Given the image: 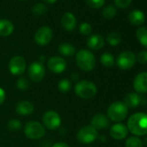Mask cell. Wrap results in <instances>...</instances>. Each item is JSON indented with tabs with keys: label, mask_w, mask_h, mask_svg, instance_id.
I'll list each match as a JSON object with an SVG mask.
<instances>
[{
	"label": "cell",
	"mask_w": 147,
	"mask_h": 147,
	"mask_svg": "<svg viewBox=\"0 0 147 147\" xmlns=\"http://www.w3.org/2000/svg\"><path fill=\"white\" fill-rule=\"evenodd\" d=\"M127 128L130 132L136 136L147 134V115L142 113L132 114L127 121Z\"/></svg>",
	"instance_id": "6da1fadb"
},
{
	"label": "cell",
	"mask_w": 147,
	"mask_h": 147,
	"mask_svg": "<svg viewBox=\"0 0 147 147\" xmlns=\"http://www.w3.org/2000/svg\"><path fill=\"white\" fill-rule=\"evenodd\" d=\"M76 61L77 66L84 72H91L96 65L95 56L88 49L79 50L76 55Z\"/></svg>",
	"instance_id": "7a4b0ae2"
},
{
	"label": "cell",
	"mask_w": 147,
	"mask_h": 147,
	"mask_svg": "<svg viewBox=\"0 0 147 147\" xmlns=\"http://www.w3.org/2000/svg\"><path fill=\"white\" fill-rule=\"evenodd\" d=\"M75 94L81 99L89 100L96 95L97 87L90 81H81L75 86Z\"/></svg>",
	"instance_id": "3957f363"
},
{
	"label": "cell",
	"mask_w": 147,
	"mask_h": 147,
	"mask_svg": "<svg viewBox=\"0 0 147 147\" xmlns=\"http://www.w3.org/2000/svg\"><path fill=\"white\" fill-rule=\"evenodd\" d=\"M128 114V107L121 101L112 103L107 108V117L113 121L120 122L124 120Z\"/></svg>",
	"instance_id": "277c9868"
},
{
	"label": "cell",
	"mask_w": 147,
	"mask_h": 147,
	"mask_svg": "<svg viewBox=\"0 0 147 147\" xmlns=\"http://www.w3.org/2000/svg\"><path fill=\"white\" fill-rule=\"evenodd\" d=\"M24 134L30 139H40L45 133V127L38 121H30L24 126Z\"/></svg>",
	"instance_id": "5b68a950"
},
{
	"label": "cell",
	"mask_w": 147,
	"mask_h": 147,
	"mask_svg": "<svg viewBox=\"0 0 147 147\" xmlns=\"http://www.w3.org/2000/svg\"><path fill=\"white\" fill-rule=\"evenodd\" d=\"M98 136V131L92 125H85L82 127L76 134L77 140L86 144L94 142Z\"/></svg>",
	"instance_id": "8992f818"
},
{
	"label": "cell",
	"mask_w": 147,
	"mask_h": 147,
	"mask_svg": "<svg viewBox=\"0 0 147 147\" xmlns=\"http://www.w3.org/2000/svg\"><path fill=\"white\" fill-rule=\"evenodd\" d=\"M136 62V55L133 52L126 50L121 52L116 60L118 67L121 70H128L131 68Z\"/></svg>",
	"instance_id": "52a82bcc"
},
{
	"label": "cell",
	"mask_w": 147,
	"mask_h": 147,
	"mask_svg": "<svg viewBox=\"0 0 147 147\" xmlns=\"http://www.w3.org/2000/svg\"><path fill=\"white\" fill-rule=\"evenodd\" d=\"M9 71L13 76H22L26 70V61L21 55L13 56L8 65Z\"/></svg>",
	"instance_id": "ba28073f"
},
{
	"label": "cell",
	"mask_w": 147,
	"mask_h": 147,
	"mask_svg": "<svg viewBox=\"0 0 147 147\" xmlns=\"http://www.w3.org/2000/svg\"><path fill=\"white\" fill-rule=\"evenodd\" d=\"M28 75L34 82H40L45 76V67L41 61L32 62L28 69Z\"/></svg>",
	"instance_id": "9c48e42d"
},
{
	"label": "cell",
	"mask_w": 147,
	"mask_h": 147,
	"mask_svg": "<svg viewBox=\"0 0 147 147\" xmlns=\"http://www.w3.org/2000/svg\"><path fill=\"white\" fill-rule=\"evenodd\" d=\"M42 122L46 128L49 130L57 129L61 124V119L59 113L54 110H49L42 116Z\"/></svg>",
	"instance_id": "30bf717a"
},
{
	"label": "cell",
	"mask_w": 147,
	"mask_h": 147,
	"mask_svg": "<svg viewBox=\"0 0 147 147\" xmlns=\"http://www.w3.org/2000/svg\"><path fill=\"white\" fill-rule=\"evenodd\" d=\"M53 37V31L48 26L40 28L35 34V42L39 46L48 45Z\"/></svg>",
	"instance_id": "8fae6325"
},
{
	"label": "cell",
	"mask_w": 147,
	"mask_h": 147,
	"mask_svg": "<svg viewBox=\"0 0 147 147\" xmlns=\"http://www.w3.org/2000/svg\"><path fill=\"white\" fill-rule=\"evenodd\" d=\"M146 102V97L138 93H129L124 98V104L130 108H135L141 105L144 106Z\"/></svg>",
	"instance_id": "7c38bea8"
},
{
	"label": "cell",
	"mask_w": 147,
	"mask_h": 147,
	"mask_svg": "<svg viewBox=\"0 0 147 147\" xmlns=\"http://www.w3.org/2000/svg\"><path fill=\"white\" fill-rule=\"evenodd\" d=\"M49 69L55 74H61L67 68V61L61 56H52L48 61Z\"/></svg>",
	"instance_id": "4fadbf2b"
},
{
	"label": "cell",
	"mask_w": 147,
	"mask_h": 147,
	"mask_svg": "<svg viewBox=\"0 0 147 147\" xmlns=\"http://www.w3.org/2000/svg\"><path fill=\"white\" fill-rule=\"evenodd\" d=\"M133 88L138 94L147 93V72L138 74L134 78Z\"/></svg>",
	"instance_id": "5bb4252c"
},
{
	"label": "cell",
	"mask_w": 147,
	"mask_h": 147,
	"mask_svg": "<svg viewBox=\"0 0 147 147\" xmlns=\"http://www.w3.org/2000/svg\"><path fill=\"white\" fill-rule=\"evenodd\" d=\"M128 134V128L124 124H115L110 128V135L116 140H122L126 138Z\"/></svg>",
	"instance_id": "9a60e30c"
},
{
	"label": "cell",
	"mask_w": 147,
	"mask_h": 147,
	"mask_svg": "<svg viewBox=\"0 0 147 147\" xmlns=\"http://www.w3.org/2000/svg\"><path fill=\"white\" fill-rule=\"evenodd\" d=\"M91 125L94 127L97 131L98 130H105L107 129L110 125V120L107 116L98 113L93 117L91 119Z\"/></svg>",
	"instance_id": "2e32d148"
},
{
	"label": "cell",
	"mask_w": 147,
	"mask_h": 147,
	"mask_svg": "<svg viewBox=\"0 0 147 147\" xmlns=\"http://www.w3.org/2000/svg\"><path fill=\"white\" fill-rule=\"evenodd\" d=\"M61 24L62 28L67 31H72L76 27V18L73 13L66 12L61 20Z\"/></svg>",
	"instance_id": "e0dca14e"
},
{
	"label": "cell",
	"mask_w": 147,
	"mask_h": 147,
	"mask_svg": "<svg viewBox=\"0 0 147 147\" xmlns=\"http://www.w3.org/2000/svg\"><path fill=\"white\" fill-rule=\"evenodd\" d=\"M34 110H35V107L33 103L29 100H22L16 105L17 113L22 116L30 115L31 113H33Z\"/></svg>",
	"instance_id": "ac0fdd59"
},
{
	"label": "cell",
	"mask_w": 147,
	"mask_h": 147,
	"mask_svg": "<svg viewBox=\"0 0 147 147\" xmlns=\"http://www.w3.org/2000/svg\"><path fill=\"white\" fill-rule=\"evenodd\" d=\"M104 44L105 40L103 36L99 34L92 35L87 40V45L92 50H99L104 47Z\"/></svg>",
	"instance_id": "d6986e66"
},
{
	"label": "cell",
	"mask_w": 147,
	"mask_h": 147,
	"mask_svg": "<svg viewBox=\"0 0 147 147\" xmlns=\"http://www.w3.org/2000/svg\"><path fill=\"white\" fill-rule=\"evenodd\" d=\"M128 20L134 26H141L145 21V16L140 10H132L128 14Z\"/></svg>",
	"instance_id": "ffe728a7"
},
{
	"label": "cell",
	"mask_w": 147,
	"mask_h": 147,
	"mask_svg": "<svg viewBox=\"0 0 147 147\" xmlns=\"http://www.w3.org/2000/svg\"><path fill=\"white\" fill-rule=\"evenodd\" d=\"M14 31V25L13 24L6 19L0 20V36H9Z\"/></svg>",
	"instance_id": "44dd1931"
},
{
	"label": "cell",
	"mask_w": 147,
	"mask_h": 147,
	"mask_svg": "<svg viewBox=\"0 0 147 147\" xmlns=\"http://www.w3.org/2000/svg\"><path fill=\"white\" fill-rule=\"evenodd\" d=\"M58 51L62 56L70 57L76 54V49L72 44L68 42L61 43L58 47Z\"/></svg>",
	"instance_id": "7402d4cb"
},
{
	"label": "cell",
	"mask_w": 147,
	"mask_h": 147,
	"mask_svg": "<svg viewBox=\"0 0 147 147\" xmlns=\"http://www.w3.org/2000/svg\"><path fill=\"white\" fill-rule=\"evenodd\" d=\"M136 37L140 44L147 49V27H140L136 31Z\"/></svg>",
	"instance_id": "603a6c76"
},
{
	"label": "cell",
	"mask_w": 147,
	"mask_h": 147,
	"mask_svg": "<svg viewBox=\"0 0 147 147\" xmlns=\"http://www.w3.org/2000/svg\"><path fill=\"white\" fill-rule=\"evenodd\" d=\"M100 62L103 66L107 67H113L114 65V57L113 55L111 54V53H108V52H105L101 55L100 56Z\"/></svg>",
	"instance_id": "cb8c5ba5"
},
{
	"label": "cell",
	"mask_w": 147,
	"mask_h": 147,
	"mask_svg": "<svg viewBox=\"0 0 147 147\" xmlns=\"http://www.w3.org/2000/svg\"><path fill=\"white\" fill-rule=\"evenodd\" d=\"M107 43L111 46H117L121 42V36L119 34L116 32H111L107 36L106 38Z\"/></svg>",
	"instance_id": "d4e9b609"
},
{
	"label": "cell",
	"mask_w": 147,
	"mask_h": 147,
	"mask_svg": "<svg viewBox=\"0 0 147 147\" xmlns=\"http://www.w3.org/2000/svg\"><path fill=\"white\" fill-rule=\"evenodd\" d=\"M117 14V10L113 5H107L106 6L102 11V16L106 19H113Z\"/></svg>",
	"instance_id": "484cf974"
},
{
	"label": "cell",
	"mask_w": 147,
	"mask_h": 147,
	"mask_svg": "<svg viewBox=\"0 0 147 147\" xmlns=\"http://www.w3.org/2000/svg\"><path fill=\"white\" fill-rule=\"evenodd\" d=\"M125 147H143V142L137 137H130L125 141Z\"/></svg>",
	"instance_id": "4316f807"
},
{
	"label": "cell",
	"mask_w": 147,
	"mask_h": 147,
	"mask_svg": "<svg viewBox=\"0 0 147 147\" xmlns=\"http://www.w3.org/2000/svg\"><path fill=\"white\" fill-rule=\"evenodd\" d=\"M57 88L61 93H67L71 89V82L67 79H62L59 82Z\"/></svg>",
	"instance_id": "83f0119b"
},
{
	"label": "cell",
	"mask_w": 147,
	"mask_h": 147,
	"mask_svg": "<svg viewBox=\"0 0 147 147\" xmlns=\"http://www.w3.org/2000/svg\"><path fill=\"white\" fill-rule=\"evenodd\" d=\"M7 127L10 131H18L21 129L22 127V123L20 120L18 119H11L8 121V124H7Z\"/></svg>",
	"instance_id": "f1b7e54d"
},
{
	"label": "cell",
	"mask_w": 147,
	"mask_h": 147,
	"mask_svg": "<svg viewBox=\"0 0 147 147\" xmlns=\"http://www.w3.org/2000/svg\"><path fill=\"white\" fill-rule=\"evenodd\" d=\"M47 11V7L45 6V5L42 4V3H38V4H36L33 8H32V12L34 15H36V16H42V15H44Z\"/></svg>",
	"instance_id": "f546056e"
},
{
	"label": "cell",
	"mask_w": 147,
	"mask_h": 147,
	"mask_svg": "<svg viewBox=\"0 0 147 147\" xmlns=\"http://www.w3.org/2000/svg\"><path fill=\"white\" fill-rule=\"evenodd\" d=\"M85 3L90 8L99 9L105 5V0H85Z\"/></svg>",
	"instance_id": "4dcf8cb0"
},
{
	"label": "cell",
	"mask_w": 147,
	"mask_h": 147,
	"mask_svg": "<svg viewBox=\"0 0 147 147\" xmlns=\"http://www.w3.org/2000/svg\"><path fill=\"white\" fill-rule=\"evenodd\" d=\"M79 30H80L82 35H83V36H89L92 33L93 28H92L90 24H88V23H82L80 25Z\"/></svg>",
	"instance_id": "1f68e13d"
},
{
	"label": "cell",
	"mask_w": 147,
	"mask_h": 147,
	"mask_svg": "<svg viewBox=\"0 0 147 147\" xmlns=\"http://www.w3.org/2000/svg\"><path fill=\"white\" fill-rule=\"evenodd\" d=\"M17 87L18 89L22 90V91H25L30 88V83L28 82V80L24 77H20L18 82H17Z\"/></svg>",
	"instance_id": "d6a6232c"
},
{
	"label": "cell",
	"mask_w": 147,
	"mask_h": 147,
	"mask_svg": "<svg viewBox=\"0 0 147 147\" xmlns=\"http://www.w3.org/2000/svg\"><path fill=\"white\" fill-rule=\"evenodd\" d=\"M131 1L132 0H114V3L117 7L120 9H125L131 5Z\"/></svg>",
	"instance_id": "836d02e7"
},
{
	"label": "cell",
	"mask_w": 147,
	"mask_h": 147,
	"mask_svg": "<svg viewBox=\"0 0 147 147\" xmlns=\"http://www.w3.org/2000/svg\"><path fill=\"white\" fill-rule=\"evenodd\" d=\"M137 60L140 64H146L147 63V50L140 51L137 55Z\"/></svg>",
	"instance_id": "e575fe53"
},
{
	"label": "cell",
	"mask_w": 147,
	"mask_h": 147,
	"mask_svg": "<svg viewBox=\"0 0 147 147\" xmlns=\"http://www.w3.org/2000/svg\"><path fill=\"white\" fill-rule=\"evenodd\" d=\"M5 98H6V93H5V91L4 90V88H0V106H1L5 102Z\"/></svg>",
	"instance_id": "d590c367"
},
{
	"label": "cell",
	"mask_w": 147,
	"mask_h": 147,
	"mask_svg": "<svg viewBox=\"0 0 147 147\" xmlns=\"http://www.w3.org/2000/svg\"><path fill=\"white\" fill-rule=\"evenodd\" d=\"M52 147H69L67 144L64 143V142H58L53 144Z\"/></svg>",
	"instance_id": "8d00e7d4"
},
{
	"label": "cell",
	"mask_w": 147,
	"mask_h": 147,
	"mask_svg": "<svg viewBox=\"0 0 147 147\" xmlns=\"http://www.w3.org/2000/svg\"><path fill=\"white\" fill-rule=\"evenodd\" d=\"M42 1L47 3V4H49V5H53V4H55L57 1V0H42Z\"/></svg>",
	"instance_id": "74e56055"
},
{
	"label": "cell",
	"mask_w": 147,
	"mask_h": 147,
	"mask_svg": "<svg viewBox=\"0 0 147 147\" xmlns=\"http://www.w3.org/2000/svg\"><path fill=\"white\" fill-rule=\"evenodd\" d=\"M145 144H146V145H147V138H145Z\"/></svg>",
	"instance_id": "f35d334b"
},
{
	"label": "cell",
	"mask_w": 147,
	"mask_h": 147,
	"mask_svg": "<svg viewBox=\"0 0 147 147\" xmlns=\"http://www.w3.org/2000/svg\"><path fill=\"white\" fill-rule=\"evenodd\" d=\"M20 1H25V0H20Z\"/></svg>",
	"instance_id": "ab89813d"
}]
</instances>
